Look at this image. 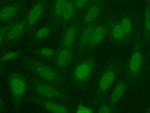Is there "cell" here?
<instances>
[{
	"mask_svg": "<svg viewBox=\"0 0 150 113\" xmlns=\"http://www.w3.org/2000/svg\"><path fill=\"white\" fill-rule=\"evenodd\" d=\"M126 69L127 63L117 56L110 55L105 61L97 85L100 99L108 95L118 79L126 72Z\"/></svg>",
	"mask_w": 150,
	"mask_h": 113,
	"instance_id": "1",
	"label": "cell"
},
{
	"mask_svg": "<svg viewBox=\"0 0 150 113\" xmlns=\"http://www.w3.org/2000/svg\"><path fill=\"white\" fill-rule=\"evenodd\" d=\"M132 51L127 62L126 74L131 85L135 88L145 78L146 48L140 32L131 44Z\"/></svg>",
	"mask_w": 150,
	"mask_h": 113,
	"instance_id": "2",
	"label": "cell"
},
{
	"mask_svg": "<svg viewBox=\"0 0 150 113\" xmlns=\"http://www.w3.org/2000/svg\"><path fill=\"white\" fill-rule=\"evenodd\" d=\"M117 15L127 41L131 45L141 32V15L137 9H127L118 12Z\"/></svg>",
	"mask_w": 150,
	"mask_h": 113,
	"instance_id": "3",
	"label": "cell"
},
{
	"mask_svg": "<svg viewBox=\"0 0 150 113\" xmlns=\"http://www.w3.org/2000/svg\"><path fill=\"white\" fill-rule=\"evenodd\" d=\"M108 38L110 44L116 49H123L129 45L117 14L112 16Z\"/></svg>",
	"mask_w": 150,
	"mask_h": 113,
	"instance_id": "4",
	"label": "cell"
},
{
	"mask_svg": "<svg viewBox=\"0 0 150 113\" xmlns=\"http://www.w3.org/2000/svg\"><path fill=\"white\" fill-rule=\"evenodd\" d=\"M131 88V85L125 72L112 87L106 102L111 107L117 109V106L121 99Z\"/></svg>",
	"mask_w": 150,
	"mask_h": 113,
	"instance_id": "5",
	"label": "cell"
},
{
	"mask_svg": "<svg viewBox=\"0 0 150 113\" xmlns=\"http://www.w3.org/2000/svg\"><path fill=\"white\" fill-rule=\"evenodd\" d=\"M112 16L111 14L105 12L100 18L99 22L95 25L89 44L90 48L97 46L108 37V32Z\"/></svg>",
	"mask_w": 150,
	"mask_h": 113,
	"instance_id": "6",
	"label": "cell"
},
{
	"mask_svg": "<svg viewBox=\"0 0 150 113\" xmlns=\"http://www.w3.org/2000/svg\"><path fill=\"white\" fill-rule=\"evenodd\" d=\"M141 18V36L147 46L150 43V0L146 1Z\"/></svg>",
	"mask_w": 150,
	"mask_h": 113,
	"instance_id": "7",
	"label": "cell"
},
{
	"mask_svg": "<svg viewBox=\"0 0 150 113\" xmlns=\"http://www.w3.org/2000/svg\"><path fill=\"white\" fill-rule=\"evenodd\" d=\"M94 63L91 58L88 59L80 63L76 69V78L81 81L87 79L93 72Z\"/></svg>",
	"mask_w": 150,
	"mask_h": 113,
	"instance_id": "8",
	"label": "cell"
},
{
	"mask_svg": "<svg viewBox=\"0 0 150 113\" xmlns=\"http://www.w3.org/2000/svg\"><path fill=\"white\" fill-rule=\"evenodd\" d=\"M105 3L100 0L98 2L93 4L87 11L84 15V21L88 24H93L98 18H100L103 15Z\"/></svg>",
	"mask_w": 150,
	"mask_h": 113,
	"instance_id": "9",
	"label": "cell"
},
{
	"mask_svg": "<svg viewBox=\"0 0 150 113\" xmlns=\"http://www.w3.org/2000/svg\"><path fill=\"white\" fill-rule=\"evenodd\" d=\"M10 85L12 93L18 97L21 96L25 91L26 84L22 77L18 75L12 77L10 80Z\"/></svg>",
	"mask_w": 150,
	"mask_h": 113,
	"instance_id": "10",
	"label": "cell"
},
{
	"mask_svg": "<svg viewBox=\"0 0 150 113\" xmlns=\"http://www.w3.org/2000/svg\"><path fill=\"white\" fill-rule=\"evenodd\" d=\"M35 90L39 95L42 97H54L59 95V92L56 88L45 84H39L36 87Z\"/></svg>",
	"mask_w": 150,
	"mask_h": 113,
	"instance_id": "11",
	"label": "cell"
},
{
	"mask_svg": "<svg viewBox=\"0 0 150 113\" xmlns=\"http://www.w3.org/2000/svg\"><path fill=\"white\" fill-rule=\"evenodd\" d=\"M36 72L42 78L49 80L53 81L56 78V73L51 68L44 66L39 65L35 68Z\"/></svg>",
	"mask_w": 150,
	"mask_h": 113,
	"instance_id": "12",
	"label": "cell"
},
{
	"mask_svg": "<svg viewBox=\"0 0 150 113\" xmlns=\"http://www.w3.org/2000/svg\"><path fill=\"white\" fill-rule=\"evenodd\" d=\"M95 25L96 24H88L83 31L80 37V42L81 45H89Z\"/></svg>",
	"mask_w": 150,
	"mask_h": 113,
	"instance_id": "13",
	"label": "cell"
},
{
	"mask_svg": "<svg viewBox=\"0 0 150 113\" xmlns=\"http://www.w3.org/2000/svg\"><path fill=\"white\" fill-rule=\"evenodd\" d=\"M43 11V6L40 4L35 5L30 11L28 17V21L30 25H33L39 19Z\"/></svg>",
	"mask_w": 150,
	"mask_h": 113,
	"instance_id": "14",
	"label": "cell"
},
{
	"mask_svg": "<svg viewBox=\"0 0 150 113\" xmlns=\"http://www.w3.org/2000/svg\"><path fill=\"white\" fill-rule=\"evenodd\" d=\"M71 51L68 49H64L60 51L57 58V63L60 67L66 66L71 58Z\"/></svg>",
	"mask_w": 150,
	"mask_h": 113,
	"instance_id": "15",
	"label": "cell"
},
{
	"mask_svg": "<svg viewBox=\"0 0 150 113\" xmlns=\"http://www.w3.org/2000/svg\"><path fill=\"white\" fill-rule=\"evenodd\" d=\"M24 29L23 25L21 23L17 24L13 26L8 34V38L9 39H13L19 36L23 32Z\"/></svg>",
	"mask_w": 150,
	"mask_h": 113,
	"instance_id": "16",
	"label": "cell"
},
{
	"mask_svg": "<svg viewBox=\"0 0 150 113\" xmlns=\"http://www.w3.org/2000/svg\"><path fill=\"white\" fill-rule=\"evenodd\" d=\"M16 8L14 6H8L0 11V18L3 20H6L12 18L15 15Z\"/></svg>",
	"mask_w": 150,
	"mask_h": 113,
	"instance_id": "17",
	"label": "cell"
},
{
	"mask_svg": "<svg viewBox=\"0 0 150 113\" xmlns=\"http://www.w3.org/2000/svg\"><path fill=\"white\" fill-rule=\"evenodd\" d=\"M45 106L49 111L56 113H65L67 112L66 109L62 105L53 102H47Z\"/></svg>",
	"mask_w": 150,
	"mask_h": 113,
	"instance_id": "18",
	"label": "cell"
},
{
	"mask_svg": "<svg viewBox=\"0 0 150 113\" xmlns=\"http://www.w3.org/2000/svg\"><path fill=\"white\" fill-rule=\"evenodd\" d=\"M76 30L74 27H70L69 28L64 37V44L66 46H70L76 37Z\"/></svg>",
	"mask_w": 150,
	"mask_h": 113,
	"instance_id": "19",
	"label": "cell"
},
{
	"mask_svg": "<svg viewBox=\"0 0 150 113\" xmlns=\"http://www.w3.org/2000/svg\"><path fill=\"white\" fill-rule=\"evenodd\" d=\"M74 7L73 4L71 2H67L63 13V17L65 21H69L72 17L74 13Z\"/></svg>",
	"mask_w": 150,
	"mask_h": 113,
	"instance_id": "20",
	"label": "cell"
},
{
	"mask_svg": "<svg viewBox=\"0 0 150 113\" xmlns=\"http://www.w3.org/2000/svg\"><path fill=\"white\" fill-rule=\"evenodd\" d=\"M117 111V109L111 107L107 102L101 103L97 111V112L98 113H114L116 112Z\"/></svg>",
	"mask_w": 150,
	"mask_h": 113,
	"instance_id": "21",
	"label": "cell"
},
{
	"mask_svg": "<svg viewBox=\"0 0 150 113\" xmlns=\"http://www.w3.org/2000/svg\"><path fill=\"white\" fill-rule=\"evenodd\" d=\"M66 0H57L55 4V13L57 16H60L63 14L66 5Z\"/></svg>",
	"mask_w": 150,
	"mask_h": 113,
	"instance_id": "22",
	"label": "cell"
},
{
	"mask_svg": "<svg viewBox=\"0 0 150 113\" xmlns=\"http://www.w3.org/2000/svg\"><path fill=\"white\" fill-rule=\"evenodd\" d=\"M145 77L150 79V44L146 48V65Z\"/></svg>",
	"mask_w": 150,
	"mask_h": 113,
	"instance_id": "23",
	"label": "cell"
},
{
	"mask_svg": "<svg viewBox=\"0 0 150 113\" xmlns=\"http://www.w3.org/2000/svg\"><path fill=\"white\" fill-rule=\"evenodd\" d=\"M49 33V30L47 28H42L40 29L36 33V37L39 39H41L46 36Z\"/></svg>",
	"mask_w": 150,
	"mask_h": 113,
	"instance_id": "24",
	"label": "cell"
},
{
	"mask_svg": "<svg viewBox=\"0 0 150 113\" xmlns=\"http://www.w3.org/2000/svg\"><path fill=\"white\" fill-rule=\"evenodd\" d=\"M94 111L91 109V108L83 105H79L77 108V112H84V113H88V112H93Z\"/></svg>",
	"mask_w": 150,
	"mask_h": 113,
	"instance_id": "25",
	"label": "cell"
},
{
	"mask_svg": "<svg viewBox=\"0 0 150 113\" xmlns=\"http://www.w3.org/2000/svg\"><path fill=\"white\" fill-rule=\"evenodd\" d=\"M16 56H17V54L15 52H10L9 53H7L3 56L2 60L4 61H6L15 58Z\"/></svg>",
	"mask_w": 150,
	"mask_h": 113,
	"instance_id": "26",
	"label": "cell"
},
{
	"mask_svg": "<svg viewBox=\"0 0 150 113\" xmlns=\"http://www.w3.org/2000/svg\"><path fill=\"white\" fill-rule=\"evenodd\" d=\"M40 52L42 55L45 56H52L53 55V51L49 48H43L41 49Z\"/></svg>",
	"mask_w": 150,
	"mask_h": 113,
	"instance_id": "27",
	"label": "cell"
},
{
	"mask_svg": "<svg viewBox=\"0 0 150 113\" xmlns=\"http://www.w3.org/2000/svg\"><path fill=\"white\" fill-rule=\"evenodd\" d=\"M88 0H76V5L79 8L83 7Z\"/></svg>",
	"mask_w": 150,
	"mask_h": 113,
	"instance_id": "28",
	"label": "cell"
},
{
	"mask_svg": "<svg viewBox=\"0 0 150 113\" xmlns=\"http://www.w3.org/2000/svg\"><path fill=\"white\" fill-rule=\"evenodd\" d=\"M2 36H0V44L2 42Z\"/></svg>",
	"mask_w": 150,
	"mask_h": 113,
	"instance_id": "29",
	"label": "cell"
},
{
	"mask_svg": "<svg viewBox=\"0 0 150 113\" xmlns=\"http://www.w3.org/2000/svg\"><path fill=\"white\" fill-rule=\"evenodd\" d=\"M116 1H128V0H114Z\"/></svg>",
	"mask_w": 150,
	"mask_h": 113,
	"instance_id": "30",
	"label": "cell"
},
{
	"mask_svg": "<svg viewBox=\"0 0 150 113\" xmlns=\"http://www.w3.org/2000/svg\"><path fill=\"white\" fill-rule=\"evenodd\" d=\"M1 107V97H0V108Z\"/></svg>",
	"mask_w": 150,
	"mask_h": 113,
	"instance_id": "31",
	"label": "cell"
},
{
	"mask_svg": "<svg viewBox=\"0 0 150 113\" xmlns=\"http://www.w3.org/2000/svg\"><path fill=\"white\" fill-rule=\"evenodd\" d=\"M90 1H93V2H94V1H98V0H90Z\"/></svg>",
	"mask_w": 150,
	"mask_h": 113,
	"instance_id": "32",
	"label": "cell"
},
{
	"mask_svg": "<svg viewBox=\"0 0 150 113\" xmlns=\"http://www.w3.org/2000/svg\"><path fill=\"white\" fill-rule=\"evenodd\" d=\"M149 44H150V43H149Z\"/></svg>",
	"mask_w": 150,
	"mask_h": 113,
	"instance_id": "33",
	"label": "cell"
}]
</instances>
